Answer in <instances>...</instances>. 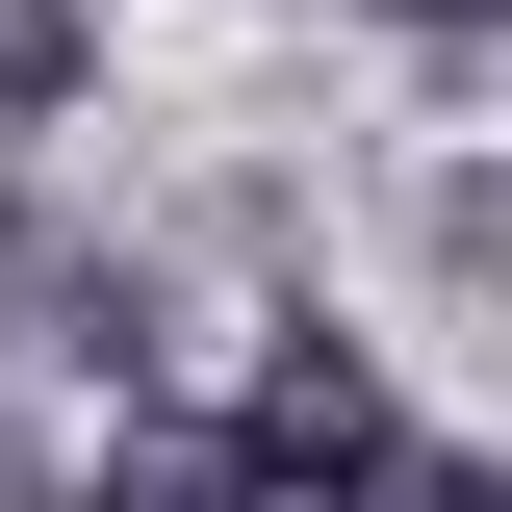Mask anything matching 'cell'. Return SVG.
<instances>
[{
    "instance_id": "277c9868",
    "label": "cell",
    "mask_w": 512,
    "mask_h": 512,
    "mask_svg": "<svg viewBox=\"0 0 512 512\" xmlns=\"http://www.w3.org/2000/svg\"><path fill=\"white\" fill-rule=\"evenodd\" d=\"M333 512H512V487H487V461H436V436H384V461H359Z\"/></svg>"
},
{
    "instance_id": "3957f363",
    "label": "cell",
    "mask_w": 512,
    "mask_h": 512,
    "mask_svg": "<svg viewBox=\"0 0 512 512\" xmlns=\"http://www.w3.org/2000/svg\"><path fill=\"white\" fill-rule=\"evenodd\" d=\"M77 77H103V26H77V0H0V128H52Z\"/></svg>"
},
{
    "instance_id": "8992f818",
    "label": "cell",
    "mask_w": 512,
    "mask_h": 512,
    "mask_svg": "<svg viewBox=\"0 0 512 512\" xmlns=\"http://www.w3.org/2000/svg\"><path fill=\"white\" fill-rule=\"evenodd\" d=\"M384 26H512V0H384Z\"/></svg>"
},
{
    "instance_id": "6da1fadb",
    "label": "cell",
    "mask_w": 512,
    "mask_h": 512,
    "mask_svg": "<svg viewBox=\"0 0 512 512\" xmlns=\"http://www.w3.org/2000/svg\"><path fill=\"white\" fill-rule=\"evenodd\" d=\"M231 436H256V487H282V512H333V487L384 461V359H359V333H282Z\"/></svg>"
},
{
    "instance_id": "7a4b0ae2",
    "label": "cell",
    "mask_w": 512,
    "mask_h": 512,
    "mask_svg": "<svg viewBox=\"0 0 512 512\" xmlns=\"http://www.w3.org/2000/svg\"><path fill=\"white\" fill-rule=\"evenodd\" d=\"M77 512H282V487H256V436H180V410H128V436L77 461Z\"/></svg>"
},
{
    "instance_id": "5b68a950",
    "label": "cell",
    "mask_w": 512,
    "mask_h": 512,
    "mask_svg": "<svg viewBox=\"0 0 512 512\" xmlns=\"http://www.w3.org/2000/svg\"><path fill=\"white\" fill-rule=\"evenodd\" d=\"M436 256H461V282L512 308V154H487V180H436Z\"/></svg>"
}]
</instances>
